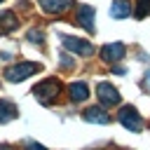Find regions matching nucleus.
<instances>
[{
  "instance_id": "obj_13",
  "label": "nucleus",
  "mask_w": 150,
  "mask_h": 150,
  "mask_svg": "<svg viewBox=\"0 0 150 150\" xmlns=\"http://www.w3.org/2000/svg\"><path fill=\"white\" fill-rule=\"evenodd\" d=\"M16 26H19V19H16L12 12H2V14H0V30H2V33L14 30Z\"/></svg>"
},
{
  "instance_id": "obj_15",
  "label": "nucleus",
  "mask_w": 150,
  "mask_h": 150,
  "mask_svg": "<svg viewBox=\"0 0 150 150\" xmlns=\"http://www.w3.org/2000/svg\"><path fill=\"white\" fill-rule=\"evenodd\" d=\"M28 40L40 45V42H42V33H40V30H30V33H28Z\"/></svg>"
},
{
  "instance_id": "obj_5",
  "label": "nucleus",
  "mask_w": 150,
  "mask_h": 150,
  "mask_svg": "<svg viewBox=\"0 0 150 150\" xmlns=\"http://www.w3.org/2000/svg\"><path fill=\"white\" fill-rule=\"evenodd\" d=\"M96 94H98V101H101L103 105H115V103H120L117 89H115L112 84H108V82H101V84L96 87Z\"/></svg>"
},
{
  "instance_id": "obj_7",
  "label": "nucleus",
  "mask_w": 150,
  "mask_h": 150,
  "mask_svg": "<svg viewBox=\"0 0 150 150\" xmlns=\"http://www.w3.org/2000/svg\"><path fill=\"white\" fill-rule=\"evenodd\" d=\"M77 23H80L84 30L94 33V9H91L89 5H80V7H77Z\"/></svg>"
},
{
  "instance_id": "obj_8",
  "label": "nucleus",
  "mask_w": 150,
  "mask_h": 150,
  "mask_svg": "<svg viewBox=\"0 0 150 150\" xmlns=\"http://www.w3.org/2000/svg\"><path fill=\"white\" fill-rule=\"evenodd\" d=\"M82 117H84L87 122H94V124H108V122H110V115H108L105 110H101V108H87V110L82 112Z\"/></svg>"
},
{
  "instance_id": "obj_17",
  "label": "nucleus",
  "mask_w": 150,
  "mask_h": 150,
  "mask_svg": "<svg viewBox=\"0 0 150 150\" xmlns=\"http://www.w3.org/2000/svg\"><path fill=\"white\" fill-rule=\"evenodd\" d=\"M0 150H12V148H9V145H2V148H0Z\"/></svg>"
},
{
  "instance_id": "obj_16",
  "label": "nucleus",
  "mask_w": 150,
  "mask_h": 150,
  "mask_svg": "<svg viewBox=\"0 0 150 150\" xmlns=\"http://www.w3.org/2000/svg\"><path fill=\"white\" fill-rule=\"evenodd\" d=\"M26 150H47V148L40 145V143H35V141H28V143H26Z\"/></svg>"
},
{
  "instance_id": "obj_14",
  "label": "nucleus",
  "mask_w": 150,
  "mask_h": 150,
  "mask_svg": "<svg viewBox=\"0 0 150 150\" xmlns=\"http://www.w3.org/2000/svg\"><path fill=\"white\" fill-rule=\"evenodd\" d=\"M148 12H150V0H138V7H136V16H138V19H143Z\"/></svg>"
},
{
  "instance_id": "obj_19",
  "label": "nucleus",
  "mask_w": 150,
  "mask_h": 150,
  "mask_svg": "<svg viewBox=\"0 0 150 150\" xmlns=\"http://www.w3.org/2000/svg\"><path fill=\"white\" fill-rule=\"evenodd\" d=\"M0 2H2V0H0Z\"/></svg>"
},
{
  "instance_id": "obj_2",
  "label": "nucleus",
  "mask_w": 150,
  "mask_h": 150,
  "mask_svg": "<svg viewBox=\"0 0 150 150\" xmlns=\"http://www.w3.org/2000/svg\"><path fill=\"white\" fill-rule=\"evenodd\" d=\"M59 91H61V84H59L56 80H45V82H40V84L33 89L35 98H38L42 105L54 103V101H56V96H59Z\"/></svg>"
},
{
  "instance_id": "obj_6",
  "label": "nucleus",
  "mask_w": 150,
  "mask_h": 150,
  "mask_svg": "<svg viewBox=\"0 0 150 150\" xmlns=\"http://www.w3.org/2000/svg\"><path fill=\"white\" fill-rule=\"evenodd\" d=\"M124 52H127V49H124L122 42H110V45H103V47H101V59L108 61V63H110V61H120V59L124 56Z\"/></svg>"
},
{
  "instance_id": "obj_1",
  "label": "nucleus",
  "mask_w": 150,
  "mask_h": 150,
  "mask_svg": "<svg viewBox=\"0 0 150 150\" xmlns=\"http://www.w3.org/2000/svg\"><path fill=\"white\" fill-rule=\"evenodd\" d=\"M40 70H42V66H40V63L21 61V63H16V66L7 68V70H5V77H7L9 82H21V80H26V77L35 75V73H40Z\"/></svg>"
},
{
  "instance_id": "obj_12",
  "label": "nucleus",
  "mask_w": 150,
  "mask_h": 150,
  "mask_svg": "<svg viewBox=\"0 0 150 150\" xmlns=\"http://www.w3.org/2000/svg\"><path fill=\"white\" fill-rule=\"evenodd\" d=\"M89 96V87L84 82H73L70 84V98L73 101H84Z\"/></svg>"
},
{
  "instance_id": "obj_11",
  "label": "nucleus",
  "mask_w": 150,
  "mask_h": 150,
  "mask_svg": "<svg viewBox=\"0 0 150 150\" xmlns=\"http://www.w3.org/2000/svg\"><path fill=\"white\" fill-rule=\"evenodd\" d=\"M16 105L12 103V101H0V124H5V122H12L14 117H16Z\"/></svg>"
},
{
  "instance_id": "obj_9",
  "label": "nucleus",
  "mask_w": 150,
  "mask_h": 150,
  "mask_svg": "<svg viewBox=\"0 0 150 150\" xmlns=\"http://www.w3.org/2000/svg\"><path fill=\"white\" fill-rule=\"evenodd\" d=\"M70 2H73V0H40L42 9L49 12V14H61V12H66V9L70 7Z\"/></svg>"
},
{
  "instance_id": "obj_18",
  "label": "nucleus",
  "mask_w": 150,
  "mask_h": 150,
  "mask_svg": "<svg viewBox=\"0 0 150 150\" xmlns=\"http://www.w3.org/2000/svg\"><path fill=\"white\" fill-rule=\"evenodd\" d=\"M148 87H150V73H148Z\"/></svg>"
},
{
  "instance_id": "obj_10",
  "label": "nucleus",
  "mask_w": 150,
  "mask_h": 150,
  "mask_svg": "<svg viewBox=\"0 0 150 150\" xmlns=\"http://www.w3.org/2000/svg\"><path fill=\"white\" fill-rule=\"evenodd\" d=\"M110 14H112V19H127V16L131 14V5H129L127 0H112Z\"/></svg>"
},
{
  "instance_id": "obj_4",
  "label": "nucleus",
  "mask_w": 150,
  "mask_h": 150,
  "mask_svg": "<svg viewBox=\"0 0 150 150\" xmlns=\"http://www.w3.org/2000/svg\"><path fill=\"white\" fill-rule=\"evenodd\" d=\"M61 42H63L66 49H70V52H75V54H82V56H89V54L94 52V47H91L89 42L77 40V38H73V35H61Z\"/></svg>"
},
{
  "instance_id": "obj_3",
  "label": "nucleus",
  "mask_w": 150,
  "mask_h": 150,
  "mask_svg": "<svg viewBox=\"0 0 150 150\" xmlns=\"http://www.w3.org/2000/svg\"><path fill=\"white\" fill-rule=\"evenodd\" d=\"M120 122H122V127H127L129 131H141V127H143L141 115H138L136 108H131V105H124V108L120 110Z\"/></svg>"
}]
</instances>
